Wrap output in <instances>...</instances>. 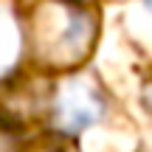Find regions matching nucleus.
Instances as JSON below:
<instances>
[{
  "instance_id": "nucleus-3",
  "label": "nucleus",
  "mask_w": 152,
  "mask_h": 152,
  "mask_svg": "<svg viewBox=\"0 0 152 152\" xmlns=\"http://www.w3.org/2000/svg\"><path fill=\"white\" fill-rule=\"evenodd\" d=\"M144 3H147V6H149V11H152V0H144Z\"/></svg>"
},
{
  "instance_id": "nucleus-2",
  "label": "nucleus",
  "mask_w": 152,
  "mask_h": 152,
  "mask_svg": "<svg viewBox=\"0 0 152 152\" xmlns=\"http://www.w3.org/2000/svg\"><path fill=\"white\" fill-rule=\"evenodd\" d=\"M14 48H17V37H14V28L9 26L6 20H0V65H6V56H14Z\"/></svg>"
},
{
  "instance_id": "nucleus-1",
  "label": "nucleus",
  "mask_w": 152,
  "mask_h": 152,
  "mask_svg": "<svg viewBox=\"0 0 152 152\" xmlns=\"http://www.w3.org/2000/svg\"><path fill=\"white\" fill-rule=\"evenodd\" d=\"M102 99L85 82H68L54 104V121L62 132H79L102 118Z\"/></svg>"
}]
</instances>
